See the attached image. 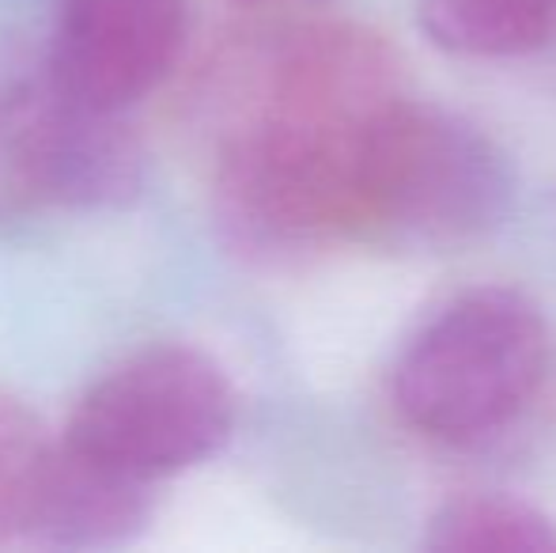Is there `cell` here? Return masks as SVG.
Wrapping results in <instances>:
<instances>
[{"mask_svg":"<svg viewBox=\"0 0 556 553\" xmlns=\"http://www.w3.org/2000/svg\"><path fill=\"white\" fill-rule=\"evenodd\" d=\"M235 12L250 15V20H292V15H307L315 8L330 4V0H227Z\"/></svg>","mask_w":556,"mask_h":553,"instance_id":"10","label":"cell"},{"mask_svg":"<svg viewBox=\"0 0 556 553\" xmlns=\"http://www.w3.org/2000/svg\"><path fill=\"white\" fill-rule=\"evenodd\" d=\"M515 201L504 148L458 111L402 96L367 140L359 239L458 251L492 236Z\"/></svg>","mask_w":556,"mask_h":553,"instance_id":"3","label":"cell"},{"mask_svg":"<svg viewBox=\"0 0 556 553\" xmlns=\"http://www.w3.org/2000/svg\"><path fill=\"white\" fill-rule=\"evenodd\" d=\"M425 546L435 553H549L556 524L511 493H462L432 512Z\"/></svg>","mask_w":556,"mask_h":553,"instance_id":"8","label":"cell"},{"mask_svg":"<svg viewBox=\"0 0 556 553\" xmlns=\"http://www.w3.org/2000/svg\"><path fill=\"white\" fill-rule=\"evenodd\" d=\"M549 361V323L527 292L469 288L405 341L394 364V406L428 440L477 448L534 406Z\"/></svg>","mask_w":556,"mask_h":553,"instance_id":"2","label":"cell"},{"mask_svg":"<svg viewBox=\"0 0 556 553\" xmlns=\"http://www.w3.org/2000/svg\"><path fill=\"white\" fill-rule=\"evenodd\" d=\"M239 394L213 353L160 341L122 356L76 399L61 443L111 474L148 486L220 455Z\"/></svg>","mask_w":556,"mask_h":553,"instance_id":"4","label":"cell"},{"mask_svg":"<svg viewBox=\"0 0 556 553\" xmlns=\"http://www.w3.org/2000/svg\"><path fill=\"white\" fill-rule=\"evenodd\" d=\"M417 20L458 58H527L556 38V0H417Z\"/></svg>","mask_w":556,"mask_h":553,"instance_id":"7","label":"cell"},{"mask_svg":"<svg viewBox=\"0 0 556 553\" xmlns=\"http://www.w3.org/2000/svg\"><path fill=\"white\" fill-rule=\"evenodd\" d=\"M190 30L193 0H53L46 80L125 114L178 73Z\"/></svg>","mask_w":556,"mask_h":553,"instance_id":"6","label":"cell"},{"mask_svg":"<svg viewBox=\"0 0 556 553\" xmlns=\"http://www.w3.org/2000/svg\"><path fill=\"white\" fill-rule=\"evenodd\" d=\"M216 213L262 259L359 239V175L405 96L402 53L349 20H257L216 73Z\"/></svg>","mask_w":556,"mask_h":553,"instance_id":"1","label":"cell"},{"mask_svg":"<svg viewBox=\"0 0 556 553\" xmlns=\"http://www.w3.org/2000/svg\"><path fill=\"white\" fill-rule=\"evenodd\" d=\"M144 144L125 114L96 111L50 80H0V224L122 209L144 190Z\"/></svg>","mask_w":556,"mask_h":553,"instance_id":"5","label":"cell"},{"mask_svg":"<svg viewBox=\"0 0 556 553\" xmlns=\"http://www.w3.org/2000/svg\"><path fill=\"white\" fill-rule=\"evenodd\" d=\"M53 443L58 436L46 432L42 420L20 399L0 391V546H30Z\"/></svg>","mask_w":556,"mask_h":553,"instance_id":"9","label":"cell"}]
</instances>
